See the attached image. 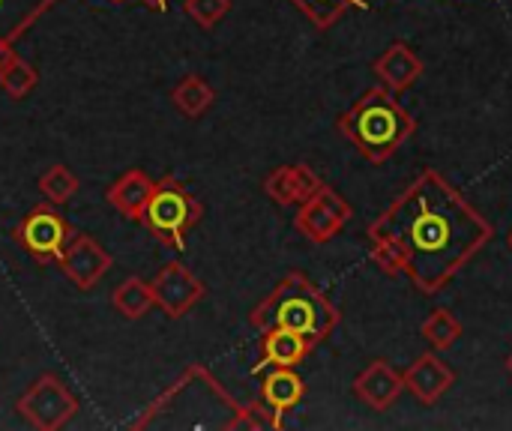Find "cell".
I'll use <instances>...</instances> for the list:
<instances>
[{
  "label": "cell",
  "instance_id": "obj_11",
  "mask_svg": "<svg viewBox=\"0 0 512 431\" xmlns=\"http://www.w3.org/2000/svg\"><path fill=\"white\" fill-rule=\"evenodd\" d=\"M18 240L36 258H60V249L66 243V225L54 210H36L24 219Z\"/></svg>",
  "mask_w": 512,
  "mask_h": 431
},
{
  "label": "cell",
  "instance_id": "obj_1",
  "mask_svg": "<svg viewBox=\"0 0 512 431\" xmlns=\"http://www.w3.org/2000/svg\"><path fill=\"white\" fill-rule=\"evenodd\" d=\"M369 237L402 243L411 282L438 294L492 240V225L438 171H426L369 225Z\"/></svg>",
  "mask_w": 512,
  "mask_h": 431
},
{
  "label": "cell",
  "instance_id": "obj_16",
  "mask_svg": "<svg viewBox=\"0 0 512 431\" xmlns=\"http://www.w3.org/2000/svg\"><path fill=\"white\" fill-rule=\"evenodd\" d=\"M300 399H303V381H300L291 369L276 366V372L267 375V381H264V402H267L273 411H288V408H294Z\"/></svg>",
  "mask_w": 512,
  "mask_h": 431
},
{
  "label": "cell",
  "instance_id": "obj_26",
  "mask_svg": "<svg viewBox=\"0 0 512 431\" xmlns=\"http://www.w3.org/2000/svg\"><path fill=\"white\" fill-rule=\"evenodd\" d=\"M3 6H6V0H0V9H3Z\"/></svg>",
  "mask_w": 512,
  "mask_h": 431
},
{
  "label": "cell",
  "instance_id": "obj_4",
  "mask_svg": "<svg viewBox=\"0 0 512 431\" xmlns=\"http://www.w3.org/2000/svg\"><path fill=\"white\" fill-rule=\"evenodd\" d=\"M351 219V207L348 201L321 186L306 204H300V213H297V231L303 237H309L312 243H327L330 237H336L342 231V225Z\"/></svg>",
  "mask_w": 512,
  "mask_h": 431
},
{
  "label": "cell",
  "instance_id": "obj_13",
  "mask_svg": "<svg viewBox=\"0 0 512 431\" xmlns=\"http://www.w3.org/2000/svg\"><path fill=\"white\" fill-rule=\"evenodd\" d=\"M264 186L276 204L288 207V204H306L324 183L306 165H288V168H276Z\"/></svg>",
  "mask_w": 512,
  "mask_h": 431
},
{
  "label": "cell",
  "instance_id": "obj_5",
  "mask_svg": "<svg viewBox=\"0 0 512 431\" xmlns=\"http://www.w3.org/2000/svg\"><path fill=\"white\" fill-rule=\"evenodd\" d=\"M18 408L36 429H60L78 411V402L57 378H42L18 402Z\"/></svg>",
  "mask_w": 512,
  "mask_h": 431
},
{
  "label": "cell",
  "instance_id": "obj_10",
  "mask_svg": "<svg viewBox=\"0 0 512 431\" xmlns=\"http://www.w3.org/2000/svg\"><path fill=\"white\" fill-rule=\"evenodd\" d=\"M402 390H405V378L387 360H375L354 381V393L372 411H390L396 405V399L402 396Z\"/></svg>",
  "mask_w": 512,
  "mask_h": 431
},
{
  "label": "cell",
  "instance_id": "obj_20",
  "mask_svg": "<svg viewBox=\"0 0 512 431\" xmlns=\"http://www.w3.org/2000/svg\"><path fill=\"white\" fill-rule=\"evenodd\" d=\"M39 192H42L51 204H63V201H69V198L78 192V180H75V174H72L69 168L54 165V168H48V171L39 177Z\"/></svg>",
  "mask_w": 512,
  "mask_h": 431
},
{
  "label": "cell",
  "instance_id": "obj_25",
  "mask_svg": "<svg viewBox=\"0 0 512 431\" xmlns=\"http://www.w3.org/2000/svg\"><path fill=\"white\" fill-rule=\"evenodd\" d=\"M12 60H15V54H12V48H9V39L0 36V72H3Z\"/></svg>",
  "mask_w": 512,
  "mask_h": 431
},
{
  "label": "cell",
  "instance_id": "obj_12",
  "mask_svg": "<svg viewBox=\"0 0 512 431\" xmlns=\"http://www.w3.org/2000/svg\"><path fill=\"white\" fill-rule=\"evenodd\" d=\"M375 75L381 78V84L393 93L408 90L420 75H423V60L414 54L411 45L405 42H393L378 60H375Z\"/></svg>",
  "mask_w": 512,
  "mask_h": 431
},
{
  "label": "cell",
  "instance_id": "obj_28",
  "mask_svg": "<svg viewBox=\"0 0 512 431\" xmlns=\"http://www.w3.org/2000/svg\"><path fill=\"white\" fill-rule=\"evenodd\" d=\"M510 246H512V231H510Z\"/></svg>",
  "mask_w": 512,
  "mask_h": 431
},
{
  "label": "cell",
  "instance_id": "obj_3",
  "mask_svg": "<svg viewBox=\"0 0 512 431\" xmlns=\"http://www.w3.org/2000/svg\"><path fill=\"white\" fill-rule=\"evenodd\" d=\"M258 324L294 330L309 345H315L324 336H330V330L336 327V309L303 276H291L264 303V309L258 315Z\"/></svg>",
  "mask_w": 512,
  "mask_h": 431
},
{
  "label": "cell",
  "instance_id": "obj_21",
  "mask_svg": "<svg viewBox=\"0 0 512 431\" xmlns=\"http://www.w3.org/2000/svg\"><path fill=\"white\" fill-rule=\"evenodd\" d=\"M369 240H372V261L387 276H402L408 267V255H405L402 243H396L393 237H369Z\"/></svg>",
  "mask_w": 512,
  "mask_h": 431
},
{
  "label": "cell",
  "instance_id": "obj_9",
  "mask_svg": "<svg viewBox=\"0 0 512 431\" xmlns=\"http://www.w3.org/2000/svg\"><path fill=\"white\" fill-rule=\"evenodd\" d=\"M402 378H405V390L423 405H435L456 381L453 369L438 357V351H429L420 360H414Z\"/></svg>",
  "mask_w": 512,
  "mask_h": 431
},
{
  "label": "cell",
  "instance_id": "obj_7",
  "mask_svg": "<svg viewBox=\"0 0 512 431\" xmlns=\"http://www.w3.org/2000/svg\"><path fill=\"white\" fill-rule=\"evenodd\" d=\"M144 219H147L159 234H165V237H171L177 246H183V243H180V234H183V228L192 222V204H189V198H186L183 189H177V186H171V183H162V186L153 189L150 204H147V210H144Z\"/></svg>",
  "mask_w": 512,
  "mask_h": 431
},
{
  "label": "cell",
  "instance_id": "obj_15",
  "mask_svg": "<svg viewBox=\"0 0 512 431\" xmlns=\"http://www.w3.org/2000/svg\"><path fill=\"white\" fill-rule=\"evenodd\" d=\"M309 348H312V345H309L300 333L285 330V327H270V333L264 336V360H267L270 366H285V369H291V366H297V363L306 357Z\"/></svg>",
  "mask_w": 512,
  "mask_h": 431
},
{
  "label": "cell",
  "instance_id": "obj_8",
  "mask_svg": "<svg viewBox=\"0 0 512 431\" xmlns=\"http://www.w3.org/2000/svg\"><path fill=\"white\" fill-rule=\"evenodd\" d=\"M60 264H63V273L78 285V288H93L102 276H105V270L111 267V258H108V252L96 243V240H90V237H75V240H69V243H63V249H60Z\"/></svg>",
  "mask_w": 512,
  "mask_h": 431
},
{
  "label": "cell",
  "instance_id": "obj_2",
  "mask_svg": "<svg viewBox=\"0 0 512 431\" xmlns=\"http://www.w3.org/2000/svg\"><path fill=\"white\" fill-rule=\"evenodd\" d=\"M342 132L345 138L369 159V162H384L390 159L414 132V117L411 111L396 99L393 90L378 87L369 90L345 117H342Z\"/></svg>",
  "mask_w": 512,
  "mask_h": 431
},
{
  "label": "cell",
  "instance_id": "obj_14",
  "mask_svg": "<svg viewBox=\"0 0 512 431\" xmlns=\"http://www.w3.org/2000/svg\"><path fill=\"white\" fill-rule=\"evenodd\" d=\"M156 183L144 174V171H129L126 177H120L111 192H108V201L129 219H144V210L150 204V195H153Z\"/></svg>",
  "mask_w": 512,
  "mask_h": 431
},
{
  "label": "cell",
  "instance_id": "obj_6",
  "mask_svg": "<svg viewBox=\"0 0 512 431\" xmlns=\"http://www.w3.org/2000/svg\"><path fill=\"white\" fill-rule=\"evenodd\" d=\"M150 288H153V300L171 318H183L204 297V285L183 264H165Z\"/></svg>",
  "mask_w": 512,
  "mask_h": 431
},
{
  "label": "cell",
  "instance_id": "obj_27",
  "mask_svg": "<svg viewBox=\"0 0 512 431\" xmlns=\"http://www.w3.org/2000/svg\"><path fill=\"white\" fill-rule=\"evenodd\" d=\"M510 375H512V357H510Z\"/></svg>",
  "mask_w": 512,
  "mask_h": 431
},
{
  "label": "cell",
  "instance_id": "obj_19",
  "mask_svg": "<svg viewBox=\"0 0 512 431\" xmlns=\"http://www.w3.org/2000/svg\"><path fill=\"white\" fill-rule=\"evenodd\" d=\"M153 288L141 279H126L117 291H114V306L123 318L135 321L141 315H147V309L153 306Z\"/></svg>",
  "mask_w": 512,
  "mask_h": 431
},
{
  "label": "cell",
  "instance_id": "obj_23",
  "mask_svg": "<svg viewBox=\"0 0 512 431\" xmlns=\"http://www.w3.org/2000/svg\"><path fill=\"white\" fill-rule=\"evenodd\" d=\"M318 27H330L348 6H363V0H294Z\"/></svg>",
  "mask_w": 512,
  "mask_h": 431
},
{
  "label": "cell",
  "instance_id": "obj_24",
  "mask_svg": "<svg viewBox=\"0 0 512 431\" xmlns=\"http://www.w3.org/2000/svg\"><path fill=\"white\" fill-rule=\"evenodd\" d=\"M228 9H231V0H186V15L198 21L201 27H213Z\"/></svg>",
  "mask_w": 512,
  "mask_h": 431
},
{
  "label": "cell",
  "instance_id": "obj_18",
  "mask_svg": "<svg viewBox=\"0 0 512 431\" xmlns=\"http://www.w3.org/2000/svg\"><path fill=\"white\" fill-rule=\"evenodd\" d=\"M423 339L429 342L432 351H447L459 342L462 336V321L450 312V309H435L429 315V321L423 324Z\"/></svg>",
  "mask_w": 512,
  "mask_h": 431
},
{
  "label": "cell",
  "instance_id": "obj_17",
  "mask_svg": "<svg viewBox=\"0 0 512 431\" xmlns=\"http://www.w3.org/2000/svg\"><path fill=\"white\" fill-rule=\"evenodd\" d=\"M171 99H174V105H177L183 114L198 117V114H204V111L213 105V90H210V84H207L201 75H186V78L174 87Z\"/></svg>",
  "mask_w": 512,
  "mask_h": 431
},
{
  "label": "cell",
  "instance_id": "obj_22",
  "mask_svg": "<svg viewBox=\"0 0 512 431\" xmlns=\"http://www.w3.org/2000/svg\"><path fill=\"white\" fill-rule=\"evenodd\" d=\"M33 84H36V72H33L27 63H21V60H12V63L0 72V87H3L6 96H12V99H24V96L33 90Z\"/></svg>",
  "mask_w": 512,
  "mask_h": 431
}]
</instances>
